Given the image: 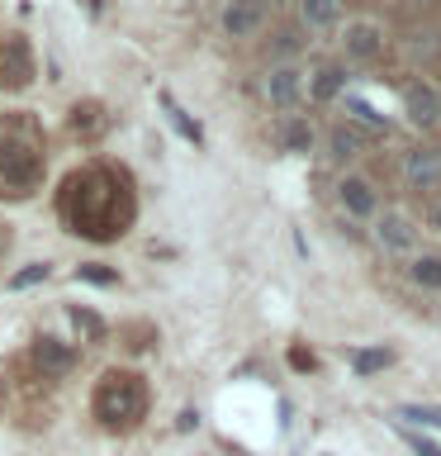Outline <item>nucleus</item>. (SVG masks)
I'll return each mask as SVG.
<instances>
[{
	"instance_id": "10",
	"label": "nucleus",
	"mask_w": 441,
	"mask_h": 456,
	"mask_svg": "<svg viewBox=\"0 0 441 456\" xmlns=\"http://www.w3.org/2000/svg\"><path fill=\"white\" fill-rule=\"evenodd\" d=\"M266 14H270V0H228L219 10V28L228 38H256L266 28Z\"/></svg>"
},
{
	"instance_id": "25",
	"label": "nucleus",
	"mask_w": 441,
	"mask_h": 456,
	"mask_svg": "<svg viewBox=\"0 0 441 456\" xmlns=\"http://www.w3.org/2000/svg\"><path fill=\"white\" fill-rule=\"evenodd\" d=\"M124 338H128V342H124L128 352H142V347H148V338H152V328H148V323H138V328H124Z\"/></svg>"
},
{
	"instance_id": "12",
	"label": "nucleus",
	"mask_w": 441,
	"mask_h": 456,
	"mask_svg": "<svg viewBox=\"0 0 441 456\" xmlns=\"http://www.w3.org/2000/svg\"><path fill=\"white\" fill-rule=\"evenodd\" d=\"M28 356H34V366H38L43 380H62V376L76 370V347H67L62 338H38Z\"/></svg>"
},
{
	"instance_id": "20",
	"label": "nucleus",
	"mask_w": 441,
	"mask_h": 456,
	"mask_svg": "<svg viewBox=\"0 0 441 456\" xmlns=\"http://www.w3.org/2000/svg\"><path fill=\"white\" fill-rule=\"evenodd\" d=\"M389 362H394V352H389V347H370V352H356V356H351L356 376H375V370H384Z\"/></svg>"
},
{
	"instance_id": "4",
	"label": "nucleus",
	"mask_w": 441,
	"mask_h": 456,
	"mask_svg": "<svg viewBox=\"0 0 441 456\" xmlns=\"http://www.w3.org/2000/svg\"><path fill=\"white\" fill-rule=\"evenodd\" d=\"M261 95H266L270 110L294 114L299 105H304V95H309V71L299 62H276L266 71V81H261Z\"/></svg>"
},
{
	"instance_id": "28",
	"label": "nucleus",
	"mask_w": 441,
	"mask_h": 456,
	"mask_svg": "<svg viewBox=\"0 0 441 456\" xmlns=\"http://www.w3.org/2000/svg\"><path fill=\"white\" fill-rule=\"evenodd\" d=\"M398 5H413V10H427L432 0H398Z\"/></svg>"
},
{
	"instance_id": "13",
	"label": "nucleus",
	"mask_w": 441,
	"mask_h": 456,
	"mask_svg": "<svg viewBox=\"0 0 441 456\" xmlns=\"http://www.w3.org/2000/svg\"><path fill=\"white\" fill-rule=\"evenodd\" d=\"M294 10H299V24L309 34H333V28H341V0H294Z\"/></svg>"
},
{
	"instance_id": "22",
	"label": "nucleus",
	"mask_w": 441,
	"mask_h": 456,
	"mask_svg": "<svg viewBox=\"0 0 441 456\" xmlns=\"http://www.w3.org/2000/svg\"><path fill=\"white\" fill-rule=\"evenodd\" d=\"M394 428H398V437H404V442H408V447L418 452V456H441V442L422 437V433H413V428H404V423H394Z\"/></svg>"
},
{
	"instance_id": "18",
	"label": "nucleus",
	"mask_w": 441,
	"mask_h": 456,
	"mask_svg": "<svg viewBox=\"0 0 441 456\" xmlns=\"http://www.w3.org/2000/svg\"><path fill=\"white\" fill-rule=\"evenodd\" d=\"M105 110H100L95 105V100H85V105H76V110H71V128H76V134L81 138H100V134H105Z\"/></svg>"
},
{
	"instance_id": "2",
	"label": "nucleus",
	"mask_w": 441,
	"mask_h": 456,
	"mask_svg": "<svg viewBox=\"0 0 441 456\" xmlns=\"http://www.w3.org/2000/svg\"><path fill=\"white\" fill-rule=\"evenodd\" d=\"M100 428L109 433H133V428L148 419V380L138 370H105L95 385V399H91Z\"/></svg>"
},
{
	"instance_id": "1",
	"label": "nucleus",
	"mask_w": 441,
	"mask_h": 456,
	"mask_svg": "<svg viewBox=\"0 0 441 456\" xmlns=\"http://www.w3.org/2000/svg\"><path fill=\"white\" fill-rule=\"evenodd\" d=\"M57 214H62V224L71 233H81L91 242H109V238L128 233L138 200L114 167H85L76 176H67L62 195H57Z\"/></svg>"
},
{
	"instance_id": "14",
	"label": "nucleus",
	"mask_w": 441,
	"mask_h": 456,
	"mask_svg": "<svg viewBox=\"0 0 441 456\" xmlns=\"http://www.w3.org/2000/svg\"><path fill=\"white\" fill-rule=\"evenodd\" d=\"M341 110H347V124L356 128V134H370V138H380V134H389V119L370 105V100L361 95H341Z\"/></svg>"
},
{
	"instance_id": "24",
	"label": "nucleus",
	"mask_w": 441,
	"mask_h": 456,
	"mask_svg": "<svg viewBox=\"0 0 441 456\" xmlns=\"http://www.w3.org/2000/svg\"><path fill=\"white\" fill-rule=\"evenodd\" d=\"M398 419H413L422 428H441V413L437 409H418V404H404V409H398Z\"/></svg>"
},
{
	"instance_id": "21",
	"label": "nucleus",
	"mask_w": 441,
	"mask_h": 456,
	"mask_svg": "<svg viewBox=\"0 0 441 456\" xmlns=\"http://www.w3.org/2000/svg\"><path fill=\"white\" fill-rule=\"evenodd\" d=\"M404 48L418 53V57L422 53H441V34H432V28H413V34L404 38Z\"/></svg>"
},
{
	"instance_id": "6",
	"label": "nucleus",
	"mask_w": 441,
	"mask_h": 456,
	"mask_svg": "<svg viewBox=\"0 0 441 456\" xmlns=\"http://www.w3.org/2000/svg\"><path fill=\"white\" fill-rule=\"evenodd\" d=\"M398 176H404V185L418 191V195L441 191V148H427V142L408 148L404 157H398Z\"/></svg>"
},
{
	"instance_id": "16",
	"label": "nucleus",
	"mask_w": 441,
	"mask_h": 456,
	"mask_svg": "<svg viewBox=\"0 0 441 456\" xmlns=\"http://www.w3.org/2000/svg\"><path fill=\"white\" fill-rule=\"evenodd\" d=\"M365 152V134H356L351 124H337L333 134H327V157L333 162H351V157Z\"/></svg>"
},
{
	"instance_id": "9",
	"label": "nucleus",
	"mask_w": 441,
	"mask_h": 456,
	"mask_svg": "<svg viewBox=\"0 0 441 456\" xmlns=\"http://www.w3.org/2000/svg\"><path fill=\"white\" fill-rule=\"evenodd\" d=\"M370 233H375L380 252H389V256H404V252L418 248V228H413V219L404 209H380L375 224H370Z\"/></svg>"
},
{
	"instance_id": "15",
	"label": "nucleus",
	"mask_w": 441,
	"mask_h": 456,
	"mask_svg": "<svg viewBox=\"0 0 441 456\" xmlns=\"http://www.w3.org/2000/svg\"><path fill=\"white\" fill-rule=\"evenodd\" d=\"M309 95L313 100H341V95H347V67H341V62H323L318 71H309Z\"/></svg>"
},
{
	"instance_id": "27",
	"label": "nucleus",
	"mask_w": 441,
	"mask_h": 456,
	"mask_svg": "<svg viewBox=\"0 0 441 456\" xmlns=\"http://www.w3.org/2000/svg\"><path fill=\"white\" fill-rule=\"evenodd\" d=\"M76 281H95V285H109V281H114V271H105V266H81V271H76Z\"/></svg>"
},
{
	"instance_id": "11",
	"label": "nucleus",
	"mask_w": 441,
	"mask_h": 456,
	"mask_svg": "<svg viewBox=\"0 0 441 456\" xmlns=\"http://www.w3.org/2000/svg\"><path fill=\"white\" fill-rule=\"evenodd\" d=\"M341 53H347L351 62H375V57L384 53V28L375 20L341 24Z\"/></svg>"
},
{
	"instance_id": "3",
	"label": "nucleus",
	"mask_w": 441,
	"mask_h": 456,
	"mask_svg": "<svg viewBox=\"0 0 441 456\" xmlns=\"http://www.w3.org/2000/svg\"><path fill=\"white\" fill-rule=\"evenodd\" d=\"M43 181V142L28 124L0 128V195H34Z\"/></svg>"
},
{
	"instance_id": "23",
	"label": "nucleus",
	"mask_w": 441,
	"mask_h": 456,
	"mask_svg": "<svg viewBox=\"0 0 441 456\" xmlns=\"http://www.w3.org/2000/svg\"><path fill=\"white\" fill-rule=\"evenodd\" d=\"M71 323H76V328H81V333L91 338V342H100V338H105V323H100L91 309H71Z\"/></svg>"
},
{
	"instance_id": "26",
	"label": "nucleus",
	"mask_w": 441,
	"mask_h": 456,
	"mask_svg": "<svg viewBox=\"0 0 441 456\" xmlns=\"http://www.w3.org/2000/svg\"><path fill=\"white\" fill-rule=\"evenodd\" d=\"M43 276H48V266H38V262H34V266H24L10 285H14V290H24V285H34V281H43Z\"/></svg>"
},
{
	"instance_id": "19",
	"label": "nucleus",
	"mask_w": 441,
	"mask_h": 456,
	"mask_svg": "<svg viewBox=\"0 0 441 456\" xmlns=\"http://www.w3.org/2000/svg\"><path fill=\"white\" fill-rule=\"evenodd\" d=\"M408 276L422 285V290H441V256H418L408 266Z\"/></svg>"
},
{
	"instance_id": "5",
	"label": "nucleus",
	"mask_w": 441,
	"mask_h": 456,
	"mask_svg": "<svg viewBox=\"0 0 441 456\" xmlns=\"http://www.w3.org/2000/svg\"><path fill=\"white\" fill-rule=\"evenodd\" d=\"M398 105H404V119L418 128V134H432V128L441 124V91L422 77L398 86Z\"/></svg>"
},
{
	"instance_id": "29",
	"label": "nucleus",
	"mask_w": 441,
	"mask_h": 456,
	"mask_svg": "<svg viewBox=\"0 0 441 456\" xmlns=\"http://www.w3.org/2000/svg\"><path fill=\"white\" fill-rule=\"evenodd\" d=\"M432 224L441 228V200H437V205H432Z\"/></svg>"
},
{
	"instance_id": "8",
	"label": "nucleus",
	"mask_w": 441,
	"mask_h": 456,
	"mask_svg": "<svg viewBox=\"0 0 441 456\" xmlns=\"http://www.w3.org/2000/svg\"><path fill=\"white\" fill-rule=\"evenodd\" d=\"M337 205H341V214L347 219H356V224H375V214H380V191H375V181L370 176H341L337 181Z\"/></svg>"
},
{
	"instance_id": "7",
	"label": "nucleus",
	"mask_w": 441,
	"mask_h": 456,
	"mask_svg": "<svg viewBox=\"0 0 441 456\" xmlns=\"http://www.w3.org/2000/svg\"><path fill=\"white\" fill-rule=\"evenodd\" d=\"M34 77H38L34 48L20 34H10L0 43V91H24V86H34Z\"/></svg>"
},
{
	"instance_id": "17",
	"label": "nucleus",
	"mask_w": 441,
	"mask_h": 456,
	"mask_svg": "<svg viewBox=\"0 0 441 456\" xmlns=\"http://www.w3.org/2000/svg\"><path fill=\"white\" fill-rule=\"evenodd\" d=\"M276 138H280V148H290V152H309L313 148V128L304 119H294V114H285V119H280Z\"/></svg>"
}]
</instances>
